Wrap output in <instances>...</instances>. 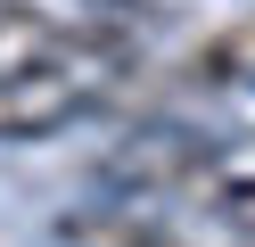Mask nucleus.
<instances>
[{
	"label": "nucleus",
	"mask_w": 255,
	"mask_h": 247,
	"mask_svg": "<svg viewBox=\"0 0 255 247\" xmlns=\"http://www.w3.org/2000/svg\"><path fill=\"white\" fill-rule=\"evenodd\" d=\"M198 91H255V16H231V25H214L198 49H189L181 66Z\"/></svg>",
	"instance_id": "obj_3"
},
{
	"label": "nucleus",
	"mask_w": 255,
	"mask_h": 247,
	"mask_svg": "<svg viewBox=\"0 0 255 247\" xmlns=\"http://www.w3.org/2000/svg\"><path fill=\"white\" fill-rule=\"evenodd\" d=\"M214 165V140L189 124H148L132 132V140L107 157V181H124V190H198V173Z\"/></svg>",
	"instance_id": "obj_2"
},
{
	"label": "nucleus",
	"mask_w": 255,
	"mask_h": 247,
	"mask_svg": "<svg viewBox=\"0 0 255 247\" xmlns=\"http://www.w3.org/2000/svg\"><path fill=\"white\" fill-rule=\"evenodd\" d=\"M83 8H132V0H83Z\"/></svg>",
	"instance_id": "obj_6"
},
{
	"label": "nucleus",
	"mask_w": 255,
	"mask_h": 247,
	"mask_svg": "<svg viewBox=\"0 0 255 247\" xmlns=\"http://www.w3.org/2000/svg\"><path fill=\"white\" fill-rule=\"evenodd\" d=\"M66 41H74V33L58 25V16H41L33 0H0V82H17V74H33V66H50Z\"/></svg>",
	"instance_id": "obj_4"
},
{
	"label": "nucleus",
	"mask_w": 255,
	"mask_h": 247,
	"mask_svg": "<svg viewBox=\"0 0 255 247\" xmlns=\"http://www.w3.org/2000/svg\"><path fill=\"white\" fill-rule=\"evenodd\" d=\"M124 66H132V49H124L116 33H74L50 66L0 82V140H50V132L83 124V115L124 82Z\"/></svg>",
	"instance_id": "obj_1"
},
{
	"label": "nucleus",
	"mask_w": 255,
	"mask_h": 247,
	"mask_svg": "<svg viewBox=\"0 0 255 247\" xmlns=\"http://www.w3.org/2000/svg\"><path fill=\"white\" fill-rule=\"evenodd\" d=\"M198 198L255 239V148H214V165L198 173Z\"/></svg>",
	"instance_id": "obj_5"
}]
</instances>
